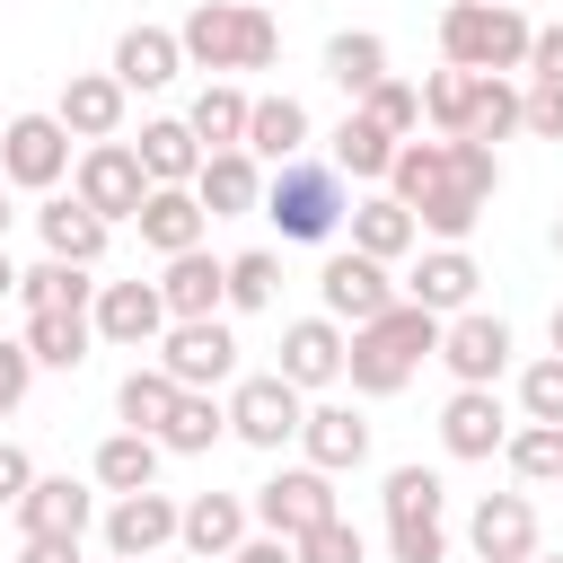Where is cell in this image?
Returning a JSON list of instances; mask_svg holds the SVG:
<instances>
[{"instance_id":"obj_1","label":"cell","mask_w":563,"mask_h":563,"mask_svg":"<svg viewBox=\"0 0 563 563\" xmlns=\"http://www.w3.org/2000/svg\"><path fill=\"white\" fill-rule=\"evenodd\" d=\"M387 194L422 220V238H431V246H466V238H475V220L493 211V194H475V185L457 176L449 141H405V150H396V167H387Z\"/></svg>"},{"instance_id":"obj_2","label":"cell","mask_w":563,"mask_h":563,"mask_svg":"<svg viewBox=\"0 0 563 563\" xmlns=\"http://www.w3.org/2000/svg\"><path fill=\"white\" fill-rule=\"evenodd\" d=\"M422 361H440V317H431V308H413V299H396L387 317L352 325L343 378H352V396H396V387H413V369H422Z\"/></svg>"},{"instance_id":"obj_3","label":"cell","mask_w":563,"mask_h":563,"mask_svg":"<svg viewBox=\"0 0 563 563\" xmlns=\"http://www.w3.org/2000/svg\"><path fill=\"white\" fill-rule=\"evenodd\" d=\"M176 44H185V70H273L282 62V26L264 0H194Z\"/></svg>"},{"instance_id":"obj_4","label":"cell","mask_w":563,"mask_h":563,"mask_svg":"<svg viewBox=\"0 0 563 563\" xmlns=\"http://www.w3.org/2000/svg\"><path fill=\"white\" fill-rule=\"evenodd\" d=\"M537 26L510 0H449L440 9V62L449 70H484V79H519L528 70Z\"/></svg>"},{"instance_id":"obj_5","label":"cell","mask_w":563,"mask_h":563,"mask_svg":"<svg viewBox=\"0 0 563 563\" xmlns=\"http://www.w3.org/2000/svg\"><path fill=\"white\" fill-rule=\"evenodd\" d=\"M264 220L282 229V246H325V238L352 220L343 176H334L325 158H290V167H273V185H264Z\"/></svg>"},{"instance_id":"obj_6","label":"cell","mask_w":563,"mask_h":563,"mask_svg":"<svg viewBox=\"0 0 563 563\" xmlns=\"http://www.w3.org/2000/svg\"><path fill=\"white\" fill-rule=\"evenodd\" d=\"M70 194L114 229V220H141V202H150L158 185H150V167H141V150H132V141H88V150H79V167H70Z\"/></svg>"},{"instance_id":"obj_7","label":"cell","mask_w":563,"mask_h":563,"mask_svg":"<svg viewBox=\"0 0 563 563\" xmlns=\"http://www.w3.org/2000/svg\"><path fill=\"white\" fill-rule=\"evenodd\" d=\"M246 501H255V528H264V537H290V545H299L308 528L343 519V501H334V475H325V466H308V457H299V466H282V475H264Z\"/></svg>"},{"instance_id":"obj_8","label":"cell","mask_w":563,"mask_h":563,"mask_svg":"<svg viewBox=\"0 0 563 563\" xmlns=\"http://www.w3.org/2000/svg\"><path fill=\"white\" fill-rule=\"evenodd\" d=\"M299 422H308V396H299L282 369H255V378H238V387H229V431H238L246 449L282 457V449L299 440Z\"/></svg>"},{"instance_id":"obj_9","label":"cell","mask_w":563,"mask_h":563,"mask_svg":"<svg viewBox=\"0 0 563 563\" xmlns=\"http://www.w3.org/2000/svg\"><path fill=\"white\" fill-rule=\"evenodd\" d=\"M70 167H79V158H70L62 114H9V132H0V185H18V194H53Z\"/></svg>"},{"instance_id":"obj_10","label":"cell","mask_w":563,"mask_h":563,"mask_svg":"<svg viewBox=\"0 0 563 563\" xmlns=\"http://www.w3.org/2000/svg\"><path fill=\"white\" fill-rule=\"evenodd\" d=\"M158 369H167L176 387H194V396H211V387H238V334H229V317L167 325V334H158Z\"/></svg>"},{"instance_id":"obj_11","label":"cell","mask_w":563,"mask_h":563,"mask_svg":"<svg viewBox=\"0 0 563 563\" xmlns=\"http://www.w3.org/2000/svg\"><path fill=\"white\" fill-rule=\"evenodd\" d=\"M176 528H185V501L158 493V484L106 501V554L114 563H158V545H176Z\"/></svg>"},{"instance_id":"obj_12","label":"cell","mask_w":563,"mask_h":563,"mask_svg":"<svg viewBox=\"0 0 563 563\" xmlns=\"http://www.w3.org/2000/svg\"><path fill=\"white\" fill-rule=\"evenodd\" d=\"M405 290H396V273L387 264H369V255H325V273H317V308L334 317V325H369V317H387Z\"/></svg>"},{"instance_id":"obj_13","label":"cell","mask_w":563,"mask_h":563,"mask_svg":"<svg viewBox=\"0 0 563 563\" xmlns=\"http://www.w3.org/2000/svg\"><path fill=\"white\" fill-rule=\"evenodd\" d=\"M53 114H62V132L88 150V141H123V114H132V88L114 79V70H70L62 79V97H53Z\"/></svg>"},{"instance_id":"obj_14","label":"cell","mask_w":563,"mask_h":563,"mask_svg":"<svg viewBox=\"0 0 563 563\" xmlns=\"http://www.w3.org/2000/svg\"><path fill=\"white\" fill-rule=\"evenodd\" d=\"M396 290L449 325V317H466V308H475V290H484V264H475L466 246H422V255H413V273H405Z\"/></svg>"},{"instance_id":"obj_15","label":"cell","mask_w":563,"mask_h":563,"mask_svg":"<svg viewBox=\"0 0 563 563\" xmlns=\"http://www.w3.org/2000/svg\"><path fill=\"white\" fill-rule=\"evenodd\" d=\"M440 361H449L457 387H493V378L510 369V317H493V308L449 317V325H440Z\"/></svg>"},{"instance_id":"obj_16","label":"cell","mask_w":563,"mask_h":563,"mask_svg":"<svg viewBox=\"0 0 563 563\" xmlns=\"http://www.w3.org/2000/svg\"><path fill=\"white\" fill-rule=\"evenodd\" d=\"M97 343H114V352H150L176 317H167V299H158V282H106L97 290Z\"/></svg>"},{"instance_id":"obj_17","label":"cell","mask_w":563,"mask_h":563,"mask_svg":"<svg viewBox=\"0 0 563 563\" xmlns=\"http://www.w3.org/2000/svg\"><path fill=\"white\" fill-rule=\"evenodd\" d=\"M343 352H352V334L317 308V317H290V325H282V361H273V369H282L299 396H317V387L343 378Z\"/></svg>"},{"instance_id":"obj_18","label":"cell","mask_w":563,"mask_h":563,"mask_svg":"<svg viewBox=\"0 0 563 563\" xmlns=\"http://www.w3.org/2000/svg\"><path fill=\"white\" fill-rule=\"evenodd\" d=\"M466 545H475V563H537V501L528 493H484L466 510Z\"/></svg>"},{"instance_id":"obj_19","label":"cell","mask_w":563,"mask_h":563,"mask_svg":"<svg viewBox=\"0 0 563 563\" xmlns=\"http://www.w3.org/2000/svg\"><path fill=\"white\" fill-rule=\"evenodd\" d=\"M440 449L449 457H501L510 449V413H501V396L493 387H449V405H440Z\"/></svg>"},{"instance_id":"obj_20","label":"cell","mask_w":563,"mask_h":563,"mask_svg":"<svg viewBox=\"0 0 563 563\" xmlns=\"http://www.w3.org/2000/svg\"><path fill=\"white\" fill-rule=\"evenodd\" d=\"M246 537H255V501H246V493H194V501H185V528H176V545H185V554L229 563Z\"/></svg>"},{"instance_id":"obj_21","label":"cell","mask_w":563,"mask_h":563,"mask_svg":"<svg viewBox=\"0 0 563 563\" xmlns=\"http://www.w3.org/2000/svg\"><path fill=\"white\" fill-rule=\"evenodd\" d=\"M264 158L255 150H211L202 158V176H194V202L211 211V220H246V211H264Z\"/></svg>"},{"instance_id":"obj_22","label":"cell","mask_w":563,"mask_h":563,"mask_svg":"<svg viewBox=\"0 0 563 563\" xmlns=\"http://www.w3.org/2000/svg\"><path fill=\"white\" fill-rule=\"evenodd\" d=\"M158 299H167V317H176V325H194V317H220V308H229V264H220L211 246H194V255H167V264H158Z\"/></svg>"},{"instance_id":"obj_23","label":"cell","mask_w":563,"mask_h":563,"mask_svg":"<svg viewBox=\"0 0 563 563\" xmlns=\"http://www.w3.org/2000/svg\"><path fill=\"white\" fill-rule=\"evenodd\" d=\"M343 229H352V255H369V264H405V255H422V220H413L396 194H361Z\"/></svg>"},{"instance_id":"obj_24","label":"cell","mask_w":563,"mask_h":563,"mask_svg":"<svg viewBox=\"0 0 563 563\" xmlns=\"http://www.w3.org/2000/svg\"><path fill=\"white\" fill-rule=\"evenodd\" d=\"M18 528H26V537H70V545H79V537L97 528V493H88L79 475H35V493L18 501Z\"/></svg>"},{"instance_id":"obj_25","label":"cell","mask_w":563,"mask_h":563,"mask_svg":"<svg viewBox=\"0 0 563 563\" xmlns=\"http://www.w3.org/2000/svg\"><path fill=\"white\" fill-rule=\"evenodd\" d=\"M132 229H141V246H150V255L167 264V255H194V246H202L211 211L194 202V185H158V194L141 202V220H132Z\"/></svg>"},{"instance_id":"obj_26","label":"cell","mask_w":563,"mask_h":563,"mask_svg":"<svg viewBox=\"0 0 563 563\" xmlns=\"http://www.w3.org/2000/svg\"><path fill=\"white\" fill-rule=\"evenodd\" d=\"M299 457L325 466V475H352V466L369 457V422H361V405H308V422H299Z\"/></svg>"},{"instance_id":"obj_27","label":"cell","mask_w":563,"mask_h":563,"mask_svg":"<svg viewBox=\"0 0 563 563\" xmlns=\"http://www.w3.org/2000/svg\"><path fill=\"white\" fill-rule=\"evenodd\" d=\"M106 70H114L132 97H150V88H167V79L185 70V44H176V26H123Z\"/></svg>"},{"instance_id":"obj_28","label":"cell","mask_w":563,"mask_h":563,"mask_svg":"<svg viewBox=\"0 0 563 563\" xmlns=\"http://www.w3.org/2000/svg\"><path fill=\"white\" fill-rule=\"evenodd\" d=\"M308 141H317V123H308V106H299L290 88L255 97V114H246V150H255L264 167H290V158H308Z\"/></svg>"},{"instance_id":"obj_29","label":"cell","mask_w":563,"mask_h":563,"mask_svg":"<svg viewBox=\"0 0 563 563\" xmlns=\"http://www.w3.org/2000/svg\"><path fill=\"white\" fill-rule=\"evenodd\" d=\"M35 238H44V255H62V264H88V273H97V255H106V238H114V229H106L79 194H44Z\"/></svg>"},{"instance_id":"obj_30","label":"cell","mask_w":563,"mask_h":563,"mask_svg":"<svg viewBox=\"0 0 563 563\" xmlns=\"http://www.w3.org/2000/svg\"><path fill=\"white\" fill-rule=\"evenodd\" d=\"M396 150H405V141H387V132H378V123H369L361 106H352V114H343V123L325 132V167H334V176H352V185H387Z\"/></svg>"},{"instance_id":"obj_31","label":"cell","mask_w":563,"mask_h":563,"mask_svg":"<svg viewBox=\"0 0 563 563\" xmlns=\"http://www.w3.org/2000/svg\"><path fill=\"white\" fill-rule=\"evenodd\" d=\"M132 150H141L150 185H194V176H202V158H211V150L194 141V123H185V114H150Z\"/></svg>"},{"instance_id":"obj_32","label":"cell","mask_w":563,"mask_h":563,"mask_svg":"<svg viewBox=\"0 0 563 563\" xmlns=\"http://www.w3.org/2000/svg\"><path fill=\"white\" fill-rule=\"evenodd\" d=\"M18 343L35 352V369H79V361L97 352V317H88V308H44V317H26Z\"/></svg>"},{"instance_id":"obj_33","label":"cell","mask_w":563,"mask_h":563,"mask_svg":"<svg viewBox=\"0 0 563 563\" xmlns=\"http://www.w3.org/2000/svg\"><path fill=\"white\" fill-rule=\"evenodd\" d=\"M325 79L361 106V97L387 79V35H378V26H343V35H325Z\"/></svg>"},{"instance_id":"obj_34","label":"cell","mask_w":563,"mask_h":563,"mask_svg":"<svg viewBox=\"0 0 563 563\" xmlns=\"http://www.w3.org/2000/svg\"><path fill=\"white\" fill-rule=\"evenodd\" d=\"M158 457H167V449H158L150 431H106L88 475H97V493H150V484H158Z\"/></svg>"},{"instance_id":"obj_35","label":"cell","mask_w":563,"mask_h":563,"mask_svg":"<svg viewBox=\"0 0 563 563\" xmlns=\"http://www.w3.org/2000/svg\"><path fill=\"white\" fill-rule=\"evenodd\" d=\"M246 114H255V97H246L238 79H211V88L185 106V123H194L202 150H246Z\"/></svg>"},{"instance_id":"obj_36","label":"cell","mask_w":563,"mask_h":563,"mask_svg":"<svg viewBox=\"0 0 563 563\" xmlns=\"http://www.w3.org/2000/svg\"><path fill=\"white\" fill-rule=\"evenodd\" d=\"M176 396H185V387H176L158 361H132V369H123V387H114V413H123V431H150V440H158V431H167V413H176Z\"/></svg>"},{"instance_id":"obj_37","label":"cell","mask_w":563,"mask_h":563,"mask_svg":"<svg viewBox=\"0 0 563 563\" xmlns=\"http://www.w3.org/2000/svg\"><path fill=\"white\" fill-rule=\"evenodd\" d=\"M97 290H106V282H88V264H62V255H44L35 273H18L26 317H44V308H97Z\"/></svg>"},{"instance_id":"obj_38","label":"cell","mask_w":563,"mask_h":563,"mask_svg":"<svg viewBox=\"0 0 563 563\" xmlns=\"http://www.w3.org/2000/svg\"><path fill=\"white\" fill-rule=\"evenodd\" d=\"M519 114H528V88H519V79H484V70H475V114H466V132H457V141H484V150H493V141H510V132H519Z\"/></svg>"},{"instance_id":"obj_39","label":"cell","mask_w":563,"mask_h":563,"mask_svg":"<svg viewBox=\"0 0 563 563\" xmlns=\"http://www.w3.org/2000/svg\"><path fill=\"white\" fill-rule=\"evenodd\" d=\"M220 431H229V405H211V396H194V387H185V396H176V413H167V431H158V449H167V457H202Z\"/></svg>"},{"instance_id":"obj_40","label":"cell","mask_w":563,"mask_h":563,"mask_svg":"<svg viewBox=\"0 0 563 563\" xmlns=\"http://www.w3.org/2000/svg\"><path fill=\"white\" fill-rule=\"evenodd\" d=\"M378 501H387V528L396 519H440L449 510V484H440V466H387Z\"/></svg>"},{"instance_id":"obj_41","label":"cell","mask_w":563,"mask_h":563,"mask_svg":"<svg viewBox=\"0 0 563 563\" xmlns=\"http://www.w3.org/2000/svg\"><path fill=\"white\" fill-rule=\"evenodd\" d=\"M501 466L519 484H563V422H519L510 449H501Z\"/></svg>"},{"instance_id":"obj_42","label":"cell","mask_w":563,"mask_h":563,"mask_svg":"<svg viewBox=\"0 0 563 563\" xmlns=\"http://www.w3.org/2000/svg\"><path fill=\"white\" fill-rule=\"evenodd\" d=\"M466 114H475V70H449V62H440V70L422 79V123H431L440 141H457Z\"/></svg>"},{"instance_id":"obj_43","label":"cell","mask_w":563,"mask_h":563,"mask_svg":"<svg viewBox=\"0 0 563 563\" xmlns=\"http://www.w3.org/2000/svg\"><path fill=\"white\" fill-rule=\"evenodd\" d=\"M273 299H282V255H273V246L229 255V308H238V317H255V308H273Z\"/></svg>"},{"instance_id":"obj_44","label":"cell","mask_w":563,"mask_h":563,"mask_svg":"<svg viewBox=\"0 0 563 563\" xmlns=\"http://www.w3.org/2000/svg\"><path fill=\"white\" fill-rule=\"evenodd\" d=\"M361 114H369L387 141H422V88H405V79H378V88L361 97Z\"/></svg>"},{"instance_id":"obj_45","label":"cell","mask_w":563,"mask_h":563,"mask_svg":"<svg viewBox=\"0 0 563 563\" xmlns=\"http://www.w3.org/2000/svg\"><path fill=\"white\" fill-rule=\"evenodd\" d=\"M519 422H563V352H537L519 369Z\"/></svg>"},{"instance_id":"obj_46","label":"cell","mask_w":563,"mask_h":563,"mask_svg":"<svg viewBox=\"0 0 563 563\" xmlns=\"http://www.w3.org/2000/svg\"><path fill=\"white\" fill-rule=\"evenodd\" d=\"M299 563H369V537L352 519H325V528L299 537Z\"/></svg>"},{"instance_id":"obj_47","label":"cell","mask_w":563,"mask_h":563,"mask_svg":"<svg viewBox=\"0 0 563 563\" xmlns=\"http://www.w3.org/2000/svg\"><path fill=\"white\" fill-rule=\"evenodd\" d=\"M387 554L396 563H449V528L440 519H396L387 528Z\"/></svg>"},{"instance_id":"obj_48","label":"cell","mask_w":563,"mask_h":563,"mask_svg":"<svg viewBox=\"0 0 563 563\" xmlns=\"http://www.w3.org/2000/svg\"><path fill=\"white\" fill-rule=\"evenodd\" d=\"M26 387H35V352H26L18 334H0V422L26 405Z\"/></svg>"},{"instance_id":"obj_49","label":"cell","mask_w":563,"mask_h":563,"mask_svg":"<svg viewBox=\"0 0 563 563\" xmlns=\"http://www.w3.org/2000/svg\"><path fill=\"white\" fill-rule=\"evenodd\" d=\"M519 132L563 141V88H537V79H528V114H519Z\"/></svg>"},{"instance_id":"obj_50","label":"cell","mask_w":563,"mask_h":563,"mask_svg":"<svg viewBox=\"0 0 563 563\" xmlns=\"http://www.w3.org/2000/svg\"><path fill=\"white\" fill-rule=\"evenodd\" d=\"M26 493H35V457H26L18 440H0V510H18Z\"/></svg>"},{"instance_id":"obj_51","label":"cell","mask_w":563,"mask_h":563,"mask_svg":"<svg viewBox=\"0 0 563 563\" xmlns=\"http://www.w3.org/2000/svg\"><path fill=\"white\" fill-rule=\"evenodd\" d=\"M528 79H537V88H563V26H537V44H528Z\"/></svg>"},{"instance_id":"obj_52","label":"cell","mask_w":563,"mask_h":563,"mask_svg":"<svg viewBox=\"0 0 563 563\" xmlns=\"http://www.w3.org/2000/svg\"><path fill=\"white\" fill-rule=\"evenodd\" d=\"M229 563H299V545H290V537H264V528H255V537H246V545H238Z\"/></svg>"},{"instance_id":"obj_53","label":"cell","mask_w":563,"mask_h":563,"mask_svg":"<svg viewBox=\"0 0 563 563\" xmlns=\"http://www.w3.org/2000/svg\"><path fill=\"white\" fill-rule=\"evenodd\" d=\"M18 563H79V545H70V537H26Z\"/></svg>"},{"instance_id":"obj_54","label":"cell","mask_w":563,"mask_h":563,"mask_svg":"<svg viewBox=\"0 0 563 563\" xmlns=\"http://www.w3.org/2000/svg\"><path fill=\"white\" fill-rule=\"evenodd\" d=\"M0 299H18V264H9V246H0Z\"/></svg>"},{"instance_id":"obj_55","label":"cell","mask_w":563,"mask_h":563,"mask_svg":"<svg viewBox=\"0 0 563 563\" xmlns=\"http://www.w3.org/2000/svg\"><path fill=\"white\" fill-rule=\"evenodd\" d=\"M545 343H554V352H563V299H554V317H545Z\"/></svg>"},{"instance_id":"obj_56","label":"cell","mask_w":563,"mask_h":563,"mask_svg":"<svg viewBox=\"0 0 563 563\" xmlns=\"http://www.w3.org/2000/svg\"><path fill=\"white\" fill-rule=\"evenodd\" d=\"M9 220H18V211H9V194H0V246H9Z\"/></svg>"},{"instance_id":"obj_57","label":"cell","mask_w":563,"mask_h":563,"mask_svg":"<svg viewBox=\"0 0 563 563\" xmlns=\"http://www.w3.org/2000/svg\"><path fill=\"white\" fill-rule=\"evenodd\" d=\"M554 255H563V220H554Z\"/></svg>"},{"instance_id":"obj_58","label":"cell","mask_w":563,"mask_h":563,"mask_svg":"<svg viewBox=\"0 0 563 563\" xmlns=\"http://www.w3.org/2000/svg\"><path fill=\"white\" fill-rule=\"evenodd\" d=\"M537 563H563V554H537Z\"/></svg>"},{"instance_id":"obj_59","label":"cell","mask_w":563,"mask_h":563,"mask_svg":"<svg viewBox=\"0 0 563 563\" xmlns=\"http://www.w3.org/2000/svg\"><path fill=\"white\" fill-rule=\"evenodd\" d=\"M0 132H9V114H0Z\"/></svg>"},{"instance_id":"obj_60","label":"cell","mask_w":563,"mask_h":563,"mask_svg":"<svg viewBox=\"0 0 563 563\" xmlns=\"http://www.w3.org/2000/svg\"><path fill=\"white\" fill-rule=\"evenodd\" d=\"M554 493H563V484H554Z\"/></svg>"},{"instance_id":"obj_61","label":"cell","mask_w":563,"mask_h":563,"mask_svg":"<svg viewBox=\"0 0 563 563\" xmlns=\"http://www.w3.org/2000/svg\"><path fill=\"white\" fill-rule=\"evenodd\" d=\"M106 563H114V554H106Z\"/></svg>"}]
</instances>
